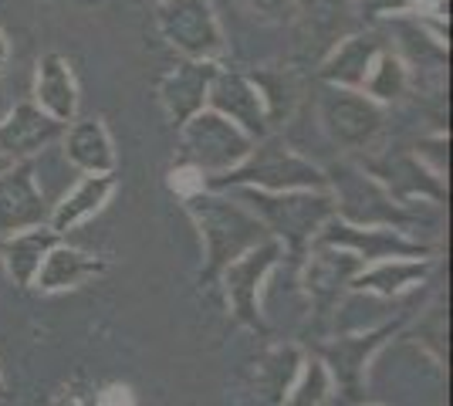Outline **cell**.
I'll use <instances>...</instances> for the list:
<instances>
[{
    "label": "cell",
    "mask_w": 453,
    "mask_h": 406,
    "mask_svg": "<svg viewBox=\"0 0 453 406\" xmlns=\"http://www.w3.org/2000/svg\"><path fill=\"white\" fill-rule=\"evenodd\" d=\"M410 85H413V75H410L406 58H403L399 51L382 48L379 58L372 61V72L365 78L362 92L372 98V102H379V105H389V102H399V98L406 96Z\"/></svg>",
    "instance_id": "obj_27"
},
{
    "label": "cell",
    "mask_w": 453,
    "mask_h": 406,
    "mask_svg": "<svg viewBox=\"0 0 453 406\" xmlns=\"http://www.w3.org/2000/svg\"><path fill=\"white\" fill-rule=\"evenodd\" d=\"M328 194L335 200V217L345 224L359 227H396L410 234L406 227L419 224V213H413L406 203H399L379 187L359 163H342L328 173Z\"/></svg>",
    "instance_id": "obj_4"
},
{
    "label": "cell",
    "mask_w": 453,
    "mask_h": 406,
    "mask_svg": "<svg viewBox=\"0 0 453 406\" xmlns=\"http://www.w3.org/2000/svg\"><path fill=\"white\" fill-rule=\"evenodd\" d=\"M319 122L325 135L342 149H369L386 126V105H379L359 88L325 85L319 98Z\"/></svg>",
    "instance_id": "obj_8"
},
{
    "label": "cell",
    "mask_w": 453,
    "mask_h": 406,
    "mask_svg": "<svg viewBox=\"0 0 453 406\" xmlns=\"http://www.w3.org/2000/svg\"><path fill=\"white\" fill-rule=\"evenodd\" d=\"M436 257H386L356 271L349 281V295H376V298H399L403 291H413L430 278Z\"/></svg>",
    "instance_id": "obj_18"
},
{
    "label": "cell",
    "mask_w": 453,
    "mask_h": 406,
    "mask_svg": "<svg viewBox=\"0 0 453 406\" xmlns=\"http://www.w3.org/2000/svg\"><path fill=\"white\" fill-rule=\"evenodd\" d=\"M362 406H382V403H362Z\"/></svg>",
    "instance_id": "obj_36"
},
{
    "label": "cell",
    "mask_w": 453,
    "mask_h": 406,
    "mask_svg": "<svg viewBox=\"0 0 453 406\" xmlns=\"http://www.w3.org/2000/svg\"><path fill=\"white\" fill-rule=\"evenodd\" d=\"M7 61H11V41H7V34H4V27H0V75H4Z\"/></svg>",
    "instance_id": "obj_34"
},
{
    "label": "cell",
    "mask_w": 453,
    "mask_h": 406,
    "mask_svg": "<svg viewBox=\"0 0 453 406\" xmlns=\"http://www.w3.org/2000/svg\"><path fill=\"white\" fill-rule=\"evenodd\" d=\"M311 244L356 254L362 264L386 261V257H436L440 254V244H426L413 234H403L396 227H359V224H345L339 217H332Z\"/></svg>",
    "instance_id": "obj_9"
},
{
    "label": "cell",
    "mask_w": 453,
    "mask_h": 406,
    "mask_svg": "<svg viewBox=\"0 0 453 406\" xmlns=\"http://www.w3.org/2000/svg\"><path fill=\"white\" fill-rule=\"evenodd\" d=\"M48 203L38 187L35 159L14 163L0 173V237L48 224Z\"/></svg>",
    "instance_id": "obj_14"
},
{
    "label": "cell",
    "mask_w": 453,
    "mask_h": 406,
    "mask_svg": "<svg viewBox=\"0 0 453 406\" xmlns=\"http://www.w3.org/2000/svg\"><path fill=\"white\" fill-rule=\"evenodd\" d=\"M359 166L372 176L393 200L406 203V207H410L413 200H426V203H434V207H440V203L447 200V180L436 176L434 170H426L413 153L365 159Z\"/></svg>",
    "instance_id": "obj_12"
},
{
    "label": "cell",
    "mask_w": 453,
    "mask_h": 406,
    "mask_svg": "<svg viewBox=\"0 0 453 406\" xmlns=\"http://www.w3.org/2000/svg\"><path fill=\"white\" fill-rule=\"evenodd\" d=\"M65 156L81 173H115V146L102 119H75L65 126Z\"/></svg>",
    "instance_id": "obj_23"
},
{
    "label": "cell",
    "mask_w": 453,
    "mask_h": 406,
    "mask_svg": "<svg viewBox=\"0 0 453 406\" xmlns=\"http://www.w3.org/2000/svg\"><path fill=\"white\" fill-rule=\"evenodd\" d=\"M254 139L234 126L226 116L213 109H200L196 116H189L180 126V159L183 166H193L207 176H220L234 170L247 153H250Z\"/></svg>",
    "instance_id": "obj_5"
},
{
    "label": "cell",
    "mask_w": 453,
    "mask_h": 406,
    "mask_svg": "<svg viewBox=\"0 0 453 406\" xmlns=\"http://www.w3.org/2000/svg\"><path fill=\"white\" fill-rule=\"evenodd\" d=\"M386 44L376 34H345L339 38L325 55L319 58V72L315 75L325 85H335V88H359L365 85V78L372 72V61L379 58Z\"/></svg>",
    "instance_id": "obj_17"
},
{
    "label": "cell",
    "mask_w": 453,
    "mask_h": 406,
    "mask_svg": "<svg viewBox=\"0 0 453 406\" xmlns=\"http://www.w3.org/2000/svg\"><path fill=\"white\" fill-rule=\"evenodd\" d=\"M234 194L247 211L265 224L267 237H274L284 254L302 261L304 251L319 231L335 217V200L328 190H284V194H265V190H226Z\"/></svg>",
    "instance_id": "obj_2"
},
{
    "label": "cell",
    "mask_w": 453,
    "mask_h": 406,
    "mask_svg": "<svg viewBox=\"0 0 453 406\" xmlns=\"http://www.w3.org/2000/svg\"><path fill=\"white\" fill-rule=\"evenodd\" d=\"M51 406H95V389H88L85 383H68L55 393Z\"/></svg>",
    "instance_id": "obj_32"
},
{
    "label": "cell",
    "mask_w": 453,
    "mask_h": 406,
    "mask_svg": "<svg viewBox=\"0 0 453 406\" xmlns=\"http://www.w3.org/2000/svg\"><path fill=\"white\" fill-rule=\"evenodd\" d=\"M362 261L356 254L339 251V248H321L311 244L302 257V288L319 315V322H328L339 302L349 295V281L356 278Z\"/></svg>",
    "instance_id": "obj_11"
},
{
    "label": "cell",
    "mask_w": 453,
    "mask_h": 406,
    "mask_svg": "<svg viewBox=\"0 0 453 406\" xmlns=\"http://www.w3.org/2000/svg\"><path fill=\"white\" fill-rule=\"evenodd\" d=\"M105 268H109L105 257H95V254L78 251L72 244L58 241L55 248L44 254V261H41L31 288H38L41 295H58V291L78 288V285L92 281L98 274H105Z\"/></svg>",
    "instance_id": "obj_20"
},
{
    "label": "cell",
    "mask_w": 453,
    "mask_h": 406,
    "mask_svg": "<svg viewBox=\"0 0 453 406\" xmlns=\"http://www.w3.org/2000/svg\"><path fill=\"white\" fill-rule=\"evenodd\" d=\"M406 318H396V322H386L379 329H365V332H349V335H335L328 342L319 346V359L328 366L332 372V383L335 389H342L345 396L359 400L365 393V372H369V363L379 349L386 346L399 329H403Z\"/></svg>",
    "instance_id": "obj_10"
},
{
    "label": "cell",
    "mask_w": 453,
    "mask_h": 406,
    "mask_svg": "<svg viewBox=\"0 0 453 406\" xmlns=\"http://www.w3.org/2000/svg\"><path fill=\"white\" fill-rule=\"evenodd\" d=\"M265 190V194H284V190H328V170L319 163L298 156L284 139L265 135L250 146V153L220 176H210L207 190L226 194V190Z\"/></svg>",
    "instance_id": "obj_3"
},
{
    "label": "cell",
    "mask_w": 453,
    "mask_h": 406,
    "mask_svg": "<svg viewBox=\"0 0 453 406\" xmlns=\"http://www.w3.org/2000/svg\"><path fill=\"white\" fill-rule=\"evenodd\" d=\"M35 105L44 116L68 126L78 116V85L75 72L68 58H61L58 51H48L38 61V75H35Z\"/></svg>",
    "instance_id": "obj_21"
},
{
    "label": "cell",
    "mask_w": 453,
    "mask_h": 406,
    "mask_svg": "<svg viewBox=\"0 0 453 406\" xmlns=\"http://www.w3.org/2000/svg\"><path fill=\"white\" fill-rule=\"evenodd\" d=\"M61 135H65L61 122L44 116L35 102H20L18 109L7 112V119L0 122V159L11 166L35 159L44 146H51Z\"/></svg>",
    "instance_id": "obj_16"
},
{
    "label": "cell",
    "mask_w": 453,
    "mask_h": 406,
    "mask_svg": "<svg viewBox=\"0 0 453 406\" xmlns=\"http://www.w3.org/2000/svg\"><path fill=\"white\" fill-rule=\"evenodd\" d=\"M244 7L261 20H281L295 7V0H244Z\"/></svg>",
    "instance_id": "obj_31"
},
{
    "label": "cell",
    "mask_w": 453,
    "mask_h": 406,
    "mask_svg": "<svg viewBox=\"0 0 453 406\" xmlns=\"http://www.w3.org/2000/svg\"><path fill=\"white\" fill-rule=\"evenodd\" d=\"M332 393H335V383H332L328 366L321 363L319 356H304L302 372L291 383L281 406H325L332 400Z\"/></svg>",
    "instance_id": "obj_28"
},
{
    "label": "cell",
    "mask_w": 453,
    "mask_h": 406,
    "mask_svg": "<svg viewBox=\"0 0 453 406\" xmlns=\"http://www.w3.org/2000/svg\"><path fill=\"white\" fill-rule=\"evenodd\" d=\"M58 241H65V237L51 231L48 224H38V227H27V231L0 237V261H4L7 278H11L18 288H31L41 261H44V254L51 251Z\"/></svg>",
    "instance_id": "obj_22"
},
{
    "label": "cell",
    "mask_w": 453,
    "mask_h": 406,
    "mask_svg": "<svg viewBox=\"0 0 453 406\" xmlns=\"http://www.w3.org/2000/svg\"><path fill=\"white\" fill-rule=\"evenodd\" d=\"M0 393H4V376H0Z\"/></svg>",
    "instance_id": "obj_35"
},
{
    "label": "cell",
    "mask_w": 453,
    "mask_h": 406,
    "mask_svg": "<svg viewBox=\"0 0 453 406\" xmlns=\"http://www.w3.org/2000/svg\"><path fill=\"white\" fill-rule=\"evenodd\" d=\"M302 363H304V349L295 346V342L267 349L265 356L257 359V387H261V393H265L267 400H274L278 406L284 403L288 389H291V383L302 372Z\"/></svg>",
    "instance_id": "obj_25"
},
{
    "label": "cell",
    "mask_w": 453,
    "mask_h": 406,
    "mask_svg": "<svg viewBox=\"0 0 453 406\" xmlns=\"http://www.w3.org/2000/svg\"><path fill=\"white\" fill-rule=\"evenodd\" d=\"M250 81L261 92V102H265V112L271 126L291 119L298 98H302V85H298V78L291 75V68H257V72H250Z\"/></svg>",
    "instance_id": "obj_26"
},
{
    "label": "cell",
    "mask_w": 453,
    "mask_h": 406,
    "mask_svg": "<svg viewBox=\"0 0 453 406\" xmlns=\"http://www.w3.org/2000/svg\"><path fill=\"white\" fill-rule=\"evenodd\" d=\"M183 211L193 220V227L200 231L203 241V271H200V285L207 288L220 278V271L250 251L254 244L267 241L265 224L247 211L241 200L217 190H196V194L183 196Z\"/></svg>",
    "instance_id": "obj_1"
},
{
    "label": "cell",
    "mask_w": 453,
    "mask_h": 406,
    "mask_svg": "<svg viewBox=\"0 0 453 406\" xmlns=\"http://www.w3.org/2000/svg\"><path fill=\"white\" fill-rule=\"evenodd\" d=\"M207 109L226 116L234 126H241L254 142L271 135V122H267L261 92H257V85L244 72H234V68L220 65L207 88Z\"/></svg>",
    "instance_id": "obj_13"
},
{
    "label": "cell",
    "mask_w": 453,
    "mask_h": 406,
    "mask_svg": "<svg viewBox=\"0 0 453 406\" xmlns=\"http://www.w3.org/2000/svg\"><path fill=\"white\" fill-rule=\"evenodd\" d=\"M115 187H119V176L115 173H85L75 187L51 207L48 227L55 234H61V237L72 234L75 227H81L85 220H92L95 213L112 200Z\"/></svg>",
    "instance_id": "obj_19"
},
{
    "label": "cell",
    "mask_w": 453,
    "mask_h": 406,
    "mask_svg": "<svg viewBox=\"0 0 453 406\" xmlns=\"http://www.w3.org/2000/svg\"><path fill=\"white\" fill-rule=\"evenodd\" d=\"M95 406H135V396L129 387L122 383H109L105 389L95 393Z\"/></svg>",
    "instance_id": "obj_33"
},
{
    "label": "cell",
    "mask_w": 453,
    "mask_h": 406,
    "mask_svg": "<svg viewBox=\"0 0 453 406\" xmlns=\"http://www.w3.org/2000/svg\"><path fill=\"white\" fill-rule=\"evenodd\" d=\"M220 61H180L176 68H170L166 75L159 78L156 96L159 105L173 126L180 129L189 116H196L200 109H207V88L213 75H217Z\"/></svg>",
    "instance_id": "obj_15"
},
{
    "label": "cell",
    "mask_w": 453,
    "mask_h": 406,
    "mask_svg": "<svg viewBox=\"0 0 453 406\" xmlns=\"http://www.w3.org/2000/svg\"><path fill=\"white\" fill-rule=\"evenodd\" d=\"M156 27L187 61H220L226 38L210 0H156Z\"/></svg>",
    "instance_id": "obj_6"
},
{
    "label": "cell",
    "mask_w": 453,
    "mask_h": 406,
    "mask_svg": "<svg viewBox=\"0 0 453 406\" xmlns=\"http://www.w3.org/2000/svg\"><path fill=\"white\" fill-rule=\"evenodd\" d=\"M298 7V24H302V44L311 51L315 44V58H321L342 34L345 18H349V0H295Z\"/></svg>",
    "instance_id": "obj_24"
},
{
    "label": "cell",
    "mask_w": 453,
    "mask_h": 406,
    "mask_svg": "<svg viewBox=\"0 0 453 406\" xmlns=\"http://www.w3.org/2000/svg\"><path fill=\"white\" fill-rule=\"evenodd\" d=\"M359 11L365 20L403 18V14H413V0H359Z\"/></svg>",
    "instance_id": "obj_30"
},
{
    "label": "cell",
    "mask_w": 453,
    "mask_h": 406,
    "mask_svg": "<svg viewBox=\"0 0 453 406\" xmlns=\"http://www.w3.org/2000/svg\"><path fill=\"white\" fill-rule=\"evenodd\" d=\"M281 257H284V248L274 237H267V241L254 244L241 257H234L220 271V278H217L224 285V298L230 315L244 329L257 332V335H267L265 315H261V291H265V281L271 278V271L278 268Z\"/></svg>",
    "instance_id": "obj_7"
},
{
    "label": "cell",
    "mask_w": 453,
    "mask_h": 406,
    "mask_svg": "<svg viewBox=\"0 0 453 406\" xmlns=\"http://www.w3.org/2000/svg\"><path fill=\"white\" fill-rule=\"evenodd\" d=\"M413 156L426 166V170H434L436 176L447 180V170H450V135L447 133L423 135V139L413 146Z\"/></svg>",
    "instance_id": "obj_29"
}]
</instances>
